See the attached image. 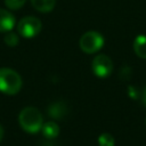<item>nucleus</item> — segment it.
<instances>
[{
	"label": "nucleus",
	"instance_id": "obj_1",
	"mask_svg": "<svg viewBox=\"0 0 146 146\" xmlns=\"http://www.w3.org/2000/svg\"><path fill=\"white\" fill-rule=\"evenodd\" d=\"M18 122L24 131L33 135L41 130L43 124V116L36 107L27 106L19 112Z\"/></svg>",
	"mask_w": 146,
	"mask_h": 146
},
{
	"label": "nucleus",
	"instance_id": "obj_2",
	"mask_svg": "<svg viewBox=\"0 0 146 146\" xmlns=\"http://www.w3.org/2000/svg\"><path fill=\"white\" fill-rule=\"evenodd\" d=\"M23 81L21 75L13 68H0V91L5 95H16L22 88Z\"/></svg>",
	"mask_w": 146,
	"mask_h": 146
},
{
	"label": "nucleus",
	"instance_id": "obj_3",
	"mask_svg": "<svg viewBox=\"0 0 146 146\" xmlns=\"http://www.w3.org/2000/svg\"><path fill=\"white\" fill-rule=\"evenodd\" d=\"M80 48L86 54H95L104 46V36L97 31H88L80 38Z\"/></svg>",
	"mask_w": 146,
	"mask_h": 146
},
{
	"label": "nucleus",
	"instance_id": "obj_4",
	"mask_svg": "<svg viewBox=\"0 0 146 146\" xmlns=\"http://www.w3.org/2000/svg\"><path fill=\"white\" fill-rule=\"evenodd\" d=\"M41 29V21L34 16L23 17L17 24V32L23 38H33L40 33Z\"/></svg>",
	"mask_w": 146,
	"mask_h": 146
},
{
	"label": "nucleus",
	"instance_id": "obj_5",
	"mask_svg": "<svg viewBox=\"0 0 146 146\" xmlns=\"http://www.w3.org/2000/svg\"><path fill=\"white\" fill-rule=\"evenodd\" d=\"M91 68H92L94 74H95L97 78L105 79V78L110 76L111 73H112V71H113V63H112V59H111L107 55H104V54L97 55V56L92 59Z\"/></svg>",
	"mask_w": 146,
	"mask_h": 146
},
{
	"label": "nucleus",
	"instance_id": "obj_6",
	"mask_svg": "<svg viewBox=\"0 0 146 146\" xmlns=\"http://www.w3.org/2000/svg\"><path fill=\"white\" fill-rule=\"evenodd\" d=\"M15 16L10 11L0 8V32L6 33L11 31L15 26Z\"/></svg>",
	"mask_w": 146,
	"mask_h": 146
},
{
	"label": "nucleus",
	"instance_id": "obj_7",
	"mask_svg": "<svg viewBox=\"0 0 146 146\" xmlns=\"http://www.w3.org/2000/svg\"><path fill=\"white\" fill-rule=\"evenodd\" d=\"M67 114V106L63 102H55L48 106V115L56 120H62Z\"/></svg>",
	"mask_w": 146,
	"mask_h": 146
},
{
	"label": "nucleus",
	"instance_id": "obj_8",
	"mask_svg": "<svg viewBox=\"0 0 146 146\" xmlns=\"http://www.w3.org/2000/svg\"><path fill=\"white\" fill-rule=\"evenodd\" d=\"M41 131H42V135L46 138L54 139L59 135V127H58L57 123H55L52 121H49V122H46V123L42 124Z\"/></svg>",
	"mask_w": 146,
	"mask_h": 146
},
{
	"label": "nucleus",
	"instance_id": "obj_9",
	"mask_svg": "<svg viewBox=\"0 0 146 146\" xmlns=\"http://www.w3.org/2000/svg\"><path fill=\"white\" fill-rule=\"evenodd\" d=\"M33 8L41 13H49L54 9L56 0H30Z\"/></svg>",
	"mask_w": 146,
	"mask_h": 146
},
{
	"label": "nucleus",
	"instance_id": "obj_10",
	"mask_svg": "<svg viewBox=\"0 0 146 146\" xmlns=\"http://www.w3.org/2000/svg\"><path fill=\"white\" fill-rule=\"evenodd\" d=\"M133 50L138 57L146 59V35H138L135 39Z\"/></svg>",
	"mask_w": 146,
	"mask_h": 146
},
{
	"label": "nucleus",
	"instance_id": "obj_11",
	"mask_svg": "<svg viewBox=\"0 0 146 146\" xmlns=\"http://www.w3.org/2000/svg\"><path fill=\"white\" fill-rule=\"evenodd\" d=\"M3 41L7 46L9 47H15L18 44L19 42V38H18V34L16 32H13V31H9V32H6L5 36H3Z\"/></svg>",
	"mask_w": 146,
	"mask_h": 146
},
{
	"label": "nucleus",
	"instance_id": "obj_12",
	"mask_svg": "<svg viewBox=\"0 0 146 146\" xmlns=\"http://www.w3.org/2000/svg\"><path fill=\"white\" fill-rule=\"evenodd\" d=\"M98 144L99 146H114L115 139L114 137L108 132H103L98 137Z\"/></svg>",
	"mask_w": 146,
	"mask_h": 146
},
{
	"label": "nucleus",
	"instance_id": "obj_13",
	"mask_svg": "<svg viewBox=\"0 0 146 146\" xmlns=\"http://www.w3.org/2000/svg\"><path fill=\"white\" fill-rule=\"evenodd\" d=\"M26 0H5L6 6L11 10H17L24 6Z\"/></svg>",
	"mask_w": 146,
	"mask_h": 146
},
{
	"label": "nucleus",
	"instance_id": "obj_14",
	"mask_svg": "<svg viewBox=\"0 0 146 146\" xmlns=\"http://www.w3.org/2000/svg\"><path fill=\"white\" fill-rule=\"evenodd\" d=\"M128 95H129L131 98L136 99V98H138V96H139V90L136 89V87H133V86H129V88H128Z\"/></svg>",
	"mask_w": 146,
	"mask_h": 146
},
{
	"label": "nucleus",
	"instance_id": "obj_15",
	"mask_svg": "<svg viewBox=\"0 0 146 146\" xmlns=\"http://www.w3.org/2000/svg\"><path fill=\"white\" fill-rule=\"evenodd\" d=\"M141 100H143V103H144V105L146 106V87L143 89V91H141Z\"/></svg>",
	"mask_w": 146,
	"mask_h": 146
},
{
	"label": "nucleus",
	"instance_id": "obj_16",
	"mask_svg": "<svg viewBox=\"0 0 146 146\" xmlns=\"http://www.w3.org/2000/svg\"><path fill=\"white\" fill-rule=\"evenodd\" d=\"M2 137H3V129H2V127H1V124H0V141H1Z\"/></svg>",
	"mask_w": 146,
	"mask_h": 146
},
{
	"label": "nucleus",
	"instance_id": "obj_17",
	"mask_svg": "<svg viewBox=\"0 0 146 146\" xmlns=\"http://www.w3.org/2000/svg\"><path fill=\"white\" fill-rule=\"evenodd\" d=\"M145 123H146V120H145Z\"/></svg>",
	"mask_w": 146,
	"mask_h": 146
}]
</instances>
